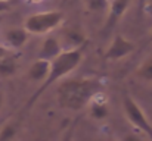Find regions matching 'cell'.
<instances>
[{
    "instance_id": "obj_1",
    "label": "cell",
    "mask_w": 152,
    "mask_h": 141,
    "mask_svg": "<svg viewBox=\"0 0 152 141\" xmlns=\"http://www.w3.org/2000/svg\"><path fill=\"white\" fill-rule=\"evenodd\" d=\"M102 88V82L95 78L66 80L58 87V103L62 109L77 112L87 106L101 93Z\"/></svg>"
},
{
    "instance_id": "obj_2",
    "label": "cell",
    "mask_w": 152,
    "mask_h": 141,
    "mask_svg": "<svg viewBox=\"0 0 152 141\" xmlns=\"http://www.w3.org/2000/svg\"><path fill=\"white\" fill-rule=\"evenodd\" d=\"M81 57H83V50L81 48H75V50L62 51L59 56H56L53 60H50V68H49V74H48L46 80L39 87V90L31 95V98L27 101V107H31L34 104V101L45 93L53 82H56L62 77L68 75L72 69H75L80 65Z\"/></svg>"
},
{
    "instance_id": "obj_3",
    "label": "cell",
    "mask_w": 152,
    "mask_h": 141,
    "mask_svg": "<svg viewBox=\"0 0 152 141\" xmlns=\"http://www.w3.org/2000/svg\"><path fill=\"white\" fill-rule=\"evenodd\" d=\"M64 21V15L59 10H49L45 13H36L25 19L24 30L30 34H46L56 27L61 25Z\"/></svg>"
},
{
    "instance_id": "obj_4",
    "label": "cell",
    "mask_w": 152,
    "mask_h": 141,
    "mask_svg": "<svg viewBox=\"0 0 152 141\" xmlns=\"http://www.w3.org/2000/svg\"><path fill=\"white\" fill-rule=\"evenodd\" d=\"M123 106H124V112H126V116L130 121V124L133 127H136L137 129H140L142 132H145L149 137V140L152 141V125L146 119V116H145L143 110L140 109V106L129 94H126L123 97Z\"/></svg>"
},
{
    "instance_id": "obj_5",
    "label": "cell",
    "mask_w": 152,
    "mask_h": 141,
    "mask_svg": "<svg viewBox=\"0 0 152 141\" xmlns=\"http://www.w3.org/2000/svg\"><path fill=\"white\" fill-rule=\"evenodd\" d=\"M134 44L132 41H129L127 38H124L123 35L117 34L112 40V43L109 44L108 50L105 51V60H118L121 57L129 56L130 53L134 51Z\"/></svg>"
},
{
    "instance_id": "obj_6",
    "label": "cell",
    "mask_w": 152,
    "mask_h": 141,
    "mask_svg": "<svg viewBox=\"0 0 152 141\" xmlns=\"http://www.w3.org/2000/svg\"><path fill=\"white\" fill-rule=\"evenodd\" d=\"M133 3V0H112L109 4V12H108V18H106V25H105V31L111 30L115 27V24L121 19V16L124 15V12L129 9V6Z\"/></svg>"
},
{
    "instance_id": "obj_7",
    "label": "cell",
    "mask_w": 152,
    "mask_h": 141,
    "mask_svg": "<svg viewBox=\"0 0 152 141\" xmlns=\"http://www.w3.org/2000/svg\"><path fill=\"white\" fill-rule=\"evenodd\" d=\"M62 47L59 44V41L56 40V38H53V37H49V38H46L45 41H43V44H42V48H40V51H39V59H43V60H53L56 56H59L61 53H62V50H61Z\"/></svg>"
},
{
    "instance_id": "obj_8",
    "label": "cell",
    "mask_w": 152,
    "mask_h": 141,
    "mask_svg": "<svg viewBox=\"0 0 152 141\" xmlns=\"http://www.w3.org/2000/svg\"><path fill=\"white\" fill-rule=\"evenodd\" d=\"M4 40L12 48H21L28 40V33L24 28H10L4 33Z\"/></svg>"
},
{
    "instance_id": "obj_9",
    "label": "cell",
    "mask_w": 152,
    "mask_h": 141,
    "mask_svg": "<svg viewBox=\"0 0 152 141\" xmlns=\"http://www.w3.org/2000/svg\"><path fill=\"white\" fill-rule=\"evenodd\" d=\"M49 68H50L49 60L37 59L28 69V78L33 81H45L49 74Z\"/></svg>"
},
{
    "instance_id": "obj_10",
    "label": "cell",
    "mask_w": 152,
    "mask_h": 141,
    "mask_svg": "<svg viewBox=\"0 0 152 141\" xmlns=\"http://www.w3.org/2000/svg\"><path fill=\"white\" fill-rule=\"evenodd\" d=\"M18 71V62L12 56H6L0 59V77L1 78H10Z\"/></svg>"
},
{
    "instance_id": "obj_11",
    "label": "cell",
    "mask_w": 152,
    "mask_h": 141,
    "mask_svg": "<svg viewBox=\"0 0 152 141\" xmlns=\"http://www.w3.org/2000/svg\"><path fill=\"white\" fill-rule=\"evenodd\" d=\"M84 40H86L84 35H83L81 33H78V31L71 30V31H66V33H65V41L72 47V50H75V48H81L83 43H84Z\"/></svg>"
},
{
    "instance_id": "obj_12",
    "label": "cell",
    "mask_w": 152,
    "mask_h": 141,
    "mask_svg": "<svg viewBox=\"0 0 152 141\" xmlns=\"http://www.w3.org/2000/svg\"><path fill=\"white\" fill-rule=\"evenodd\" d=\"M137 77L146 81H152V57L140 65V68L137 69Z\"/></svg>"
},
{
    "instance_id": "obj_13",
    "label": "cell",
    "mask_w": 152,
    "mask_h": 141,
    "mask_svg": "<svg viewBox=\"0 0 152 141\" xmlns=\"http://www.w3.org/2000/svg\"><path fill=\"white\" fill-rule=\"evenodd\" d=\"M90 115L95 119H105L108 116V109L105 103H93L90 107Z\"/></svg>"
},
{
    "instance_id": "obj_14",
    "label": "cell",
    "mask_w": 152,
    "mask_h": 141,
    "mask_svg": "<svg viewBox=\"0 0 152 141\" xmlns=\"http://www.w3.org/2000/svg\"><path fill=\"white\" fill-rule=\"evenodd\" d=\"M16 134V127L13 124H6L0 129V141H12Z\"/></svg>"
},
{
    "instance_id": "obj_15",
    "label": "cell",
    "mask_w": 152,
    "mask_h": 141,
    "mask_svg": "<svg viewBox=\"0 0 152 141\" xmlns=\"http://www.w3.org/2000/svg\"><path fill=\"white\" fill-rule=\"evenodd\" d=\"M84 1H86L87 9H90V10H93V12L103 10V9L108 6V0H84Z\"/></svg>"
},
{
    "instance_id": "obj_16",
    "label": "cell",
    "mask_w": 152,
    "mask_h": 141,
    "mask_svg": "<svg viewBox=\"0 0 152 141\" xmlns=\"http://www.w3.org/2000/svg\"><path fill=\"white\" fill-rule=\"evenodd\" d=\"M143 12H146L148 15L152 16V0H146V1H145L143 9H142V13H143Z\"/></svg>"
},
{
    "instance_id": "obj_17",
    "label": "cell",
    "mask_w": 152,
    "mask_h": 141,
    "mask_svg": "<svg viewBox=\"0 0 152 141\" xmlns=\"http://www.w3.org/2000/svg\"><path fill=\"white\" fill-rule=\"evenodd\" d=\"M123 141H142L137 135H133V134H129V135H126L124 138H123Z\"/></svg>"
},
{
    "instance_id": "obj_18",
    "label": "cell",
    "mask_w": 152,
    "mask_h": 141,
    "mask_svg": "<svg viewBox=\"0 0 152 141\" xmlns=\"http://www.w3.org/2000/svg\"><path fill=\"white\" fill-rule=\"evenodd\" d=\"M9 9H10V6H9L7 1H0V13H3V12H6Z\"/></svg>"
},
{
    "instance_id": "obj_19",
    "label": "cell",
    "mask_w": 152,
    "mask_h": 141,
    "mask_svg": "<svg viewBox=\"0 0 152 141\" xmlns=\"http://www.w3.org/2000/svg\"><path fill=\"white\" fill-rule=\"evenodd\" d=\"M6 56H9V51H7V48L6 47H3L0 44V59H3V57H6Z\"/></svg>"
},
{
    "instance_id": "obj_20",
    "label": "cell",
    "mask_w": 152,
    "mask_h": 141,
    "mask_svg": "<svg viewBox=\"0 0 152 141\" xmlns=\"http://www.w3.org/2000/svg\"><path fill=\"white\" fill-rule=\"evenodd\" d=\"M137 1H139V10H140V13H142V9H143V4H145L146 0H137Z\"/></svg>"
},
{
    "instance_id": "obj_21",
    "label": "cell",
    "mask_w": 152,
    "mask_h": 141,
    "mask_svg": "<svg viewBox=\"0 0 152 141\" xmlns=\"http://www.w3.org/2000/svg\"><path fill=\"white\" fill-rule=\"evenodd\" d=\"M1 106H3V95L0 93V109H1Z\"/></svg>"
},
{
    "instance_id": "obj_22",
    "label": "cell",
    "mask_w": 152,
    "mask_h": 141,
    "mask_svg": "<svg viewBox=\"0 0 152 141\" xmlns=\"http://www.w3.org/2000/svg\"><path fill=\"white\" fill-rule=\"evenodd\" d=\"M27 1H30V3H39V1H42V0H27Z\"/></svg>"
},
{
    "instance_id": "obj_23",
    "label": "cell",
    "mask_w": 152,
    "mask_h": 141,
    "mask_svg": "<svg viewBox=\"0 0 152 141\" xmlns=\"http://www.w3.org/2000/svg\"><path fill=\"white\" fill-rule=\"evenodd\" d=\"M64 141H71V134H69V135H68V137H66Z\"/></svg>"
},
{
    "instance_id": "obj_24",
    "label": "cell",
    "mask_w": 152,
    "mask_h": 141,
    "mask_svg": "<svg viewBox=\"0 0 152 141\" xmlns=\"http://www.w3.org/2000/svg\"><path fill=\"white\" fill-rule=\"evenodd\" d=\"M0 1H7V0H0Z\"/></svg>"
},
{
    "instance_id": "obj_25",
    "label": "cell",
    "mask_w": 152,
    "mask_h": 141,
    "mask_svg": "<svg viewBox=\"0 0 152 141\" xmlns=\"http://www.w3.org/2000/svg\"><path fill=\"white\" fill-rule=\"evenodd\" d=\"M151 95H152V93H151Z\"/></svg>"
},
{
    "instance_id": "obj_26",
    "label": "cell",
    "mask_w": 152,
    "mask_h": 141,
    "mask_svg": "<svg viewBox=\"0 0 152 141\" xmlns=\"http://www.w3.org/2000/svg\"><path fill=\"white\" fill-rule=\"evenodd\" d=\"M105 141H106V140H105Z\"/></svg>"
}]
</instances>
